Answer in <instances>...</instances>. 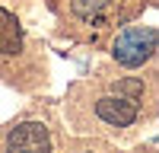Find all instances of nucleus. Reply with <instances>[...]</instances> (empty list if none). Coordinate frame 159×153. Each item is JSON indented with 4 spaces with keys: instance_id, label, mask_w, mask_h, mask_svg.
Returning <instances> with one entry per match:
<instances>
[{
    "instance_id": "1",
    "label": "nucleus",
    "mask_w": 159,
    "mask_h": 153,
    "mask_svg": "<svg viewBox=\"0 0 159 153\" xmlns=\"http://www.w3.org/2000/svg\"><path fill=\"white\" fill-rule=\"evenodd\" d=\"M156 51V29L153 26H130L115 38V58L124 67H140Z\"/></svg>"
},
{
    "instance_id": "2",
    "label": "nucleus",
    "mask_w": 159,
    "mask_h": 153,
    "mask_svg": "<svg viewBox=\"0 0 159 153\" xmlns=\"http://www.w3.org/2000/svg\"><path fill=\"white\" fill-rule=\"evenodd\" d=\"M7 153H51L48 128L38 121H25L7 137Z\"/></svg>"
},
{
    "instance_id": "3",
    "label": "nucleus",
    "mask_w": 159,
    "mask_h": 153,
    "mask_svg": "<svg viewBox=\"0 0 159 153\" xmlns=\"http://www.w3.org/2000/svg\"><path fill=\"white\" fill-rule=\"evenodd\" d=\"M96 112H99L102 121L124 128V124H130L137 118V102L134 99H124V96H105V99L96 102Z\"/></svg>"
},
{
    "instance_id": "4",
    "label": "nucleus",
    "mask_w": 159,
    "mask_h": 153,
    "mask_svg": "<svg viewBox=\"0 0 159 153\" xmlns=\"http://www.w3.org/2000/svg\"><path fill=\"white\" fill-rule=\"evenodd\" d=\"M121 0H73V13L89 26H102L115 16Z\"/></svg>"
},
{
    "instance_id": "5",
    "label": "nucleus",
    "mask_w": 159,
    "mask_h": 153,
    "mask_svg": "<svg viewBox=\"0 0 159 153\" xmlns=\"http://www.w3.org/2000/svg\"><path fill=\"white\" fill-rule=\"evenodd\" d=\"M22 48V32H19V22L13 13H7L0 7V54H16Z\"/></svg>"
},
{
    "instance_id": "6",
    "label": "nucleus",
    "mask_w": 159,
    "mask_h": 153,
    "mask_svg": "<svg viewBox=\"0 0 159 153\" xmlns=\"http://www.w3.org/2000/svg\"><path fill=\"white\" fill-rule=\"evenodd\" d=\"M118 93H127L124 99H134V102H137L140 93H143V86H140L137 80H124V83H118Z\"/></svg>"
}]
</instances>
